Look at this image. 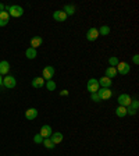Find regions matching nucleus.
<instances>
[{"label":"nucleus","instance_id":"obj_1","mask_svg":"<svg viewBox=\"0 0 139 156\" xmlns=\"http://www.w3.org/2000/svg\"><path fill=\"white\" fill-rule=\"evenodd\" d=\"M7 13L10 14V17H16V18H18V17H21L24 14V9L21 6H17V4H14V6H9V9H7Z\"/></svg>","mask_w":139,"mask_h":156},{"label":"nucleus","instance_id":"obj_2","mask_svg":"<svg viewBox=\"0 0 139 156\" xmlns=\"http://www.w3.org/2000/svg\"><path fill=\"white\" fill-rule=\"evenodd\" d=\"M86 89L91 92V94H95V92H97L100 89L96 78H89V81H88V84H86Z\"/></svg>","mask_w":139,"mask_h":156},{"label":"nucleus","instance_id":"obj_3","mask_svg":"<svg viewBox=\"0 0 139 156\" xmlns=\"http://www.w3.org/2000/svg\"><path fill=\"white\" fill-rule=\"evenodd\" d=\"M56 70L54 67H52V66H46L45 68H43V73H42V78L45 80V81H50L53 78V75H54Z\"/></svg>","mask_w":139,"mask_h":156},{"label":"nucleus","instance_id":"obj_4","mask_svg":"<svg viewBox=\"0 0 139 156\" xmlns=\"http://www.w3.org/2000/svg\"><path fill=\"white\" fill-rule=\"evenodd\" d=\"M97 95L100 98V101H109L111 96H113V92H111L110 88H100L97 91Z\"/></svg>","mask_w":139,"mask_h":156},{"label":"nucleus","instance_id":"obj_5","mask_svg":"<svg viewBox=\"0 0 139 156\" xmlns=\"http://www.w3.org/2000/svg\"><path fill=\"white\" fill-rule=\"evenodd\" d=\"M117 102H118V106L128 107L131 105V102H132V99H131V96L128 94H121L118 96V99H117Z\"/></svg>","mask_w":139,"mask_h":156},{"label":"nucleus","instance_id":"obj_6","mask_svg":"<svg viewBox=\"0 0 139 156\" xmlns=\"http://www.w3.org/2000/svg\"><path fill=\"white\" fill-rule=\"evenodd\" d=\"M116 70H117V73H120V74H123V75H127L131 71V66L125 62H120L118 64H117Z\"/></svg>","mask_w":139,"mask_h":156},{"label":"nucleus","instance_id":"obj_7","mask_svg":"<svg viewBox=\"0 0 139 156\" xmlns=\"http://www.w3.org/2000/svg\"><path fill=\"white\" fill-rule=\"evenodd\" d=\"M17 85V81L16 78L13 77V75H6V77L3 78V87L7 88V89H11V88H14Z\"/></svg>","mask_w":139,"mask_h":156},{"label":"nucleus","instance_id":"obj_8","mask_svg":"<svg viewBox=\"0 0 139 156\" xmlns=\"http://www.w3.org/2000/svg\"><path fill=\"white\" fill-rule=\"evenodd\" d=\"M99 38V31H97V28H89L86 32V39L89 41V42H93V41H96V39Z\"/></svg>","mask_w":139,"mask_h":156},{"label":"nucleus","instance_id":"obj_9","mask_svg":"<svg viewBox=\"0 0 139 156\" xmlns=\"http://www.w3.org/2000/svg\"><path fill=\"white\" fill-rule=\"evenodd\" d=\"M40 135H42V138H50V135L53 134V130L52 127L49 126V124H45V126L40 127Z\"/></svg>","mask_w":139,"mask_h":156},{"label":"nucleus","instance_id":"obj_10","mask_svg":"<svg viewBox=\"0 0 139 156\" xmlns=\"http://www.w3.org/2000/svg\"><path fill=\"white\" fill-rule=\"evenodd\" d=\"M97 82H99V87H100V88H110L111 85H113V80H111V78H109V77H106V75H104V77H102Z\"/></svg>","mask_w":139,"mask_h":156},{"label":"nucleus","instance_id":"obj_11","mask_svg":"<svg viewBox=\"0 0 139 156\" xmlns=\"http://www.w3.org/2000/svg\"><path fill=\"white\" fill-rule=\"evenodd\" d=\"M53 18H54L56 21L63 23V21H65V20H67V14H65L63 10H56L54 13H53Z\"/></svg>","mask_w":139,"mask_h":156},{"label":"nucleus","instance_id":"obj_12","mask_svg":"<svg viewBox=\"0 0 139 156\" xmlns=\"http://www.w3.org/2000/svg\"><path fill=\"white\" fill-rule=\"evenodd\" d=\"M25 117H26V120H33V119L38 117V110H36L35 107H29L25 112Z\"/></svg>","mask_w":139,"mask_h":156},{"label":"nucleus","instance_id":"obj_13","mask_svg":"<svg viewBox=\"0 0 139 156\" xmlns=\"http://www.w3.org/2000/svg\"><path fill=\"white\" fill-rule=\"evenodd\" d=\"M10 70V63L7 60H3L0 62V75H7Z\"/></svg>","mask_w":139,"mask_h":156},{"label":"nucleus","instance_id":"obj_14","mask_svg":"<svg viewBox=\"0 0 139 156\" xmlns=\"http://www.w3.org/2000/svg\"><path fill=\"white\" fill-rule=\"evenodd\" d=\"M10 14L7 11H0V27H6L9 24Z\"/></svg>","mask_w":139,"mask_h":156},{"label":"nucleus","instance_id":"obj_15","mask_svg":"<svg viewBox=\"0 0 139 156\" xmlns=\"http://www.w3.org/2000/svg\"><path fill=\"white\" fill-rule=\"evenodd\" d=\"M45 80H43L42 77H35L32 80V82H31V85H32L33 88H42V87H45Z\"/></svg>","mask_w":139,"mask_h":156},{"label":"nucleus","instance_id":"obj_16","mask_svg":"<svg viewBox=\"0 0 139 156\" xmlns=\"http://www.w3.org/2000/svg\"><path fill=\"white\" fill-rule=\"evenodd\" d=\"M42 43H43L42 36H33V38H31V48L36 49L39 46H42Z\"/></svg>","mask_w":139,"mask_h":156},{"label":"nucleus","instance_id":"obj_17","mask_svg":"<svg viewBox=\"0 0 139 156\" xmlns=\"http://www.w3.org/2000/svg\"><path fill=\"white\" fill-rule=\"evenodd\" d=\"M50 140L53 141V144H54V145H57V144H60L63 141V134L61 133H53L52 135H50Z\"/></svg>","mask_w":139,"mask_h":156},{"label":"nucleus","instance_id":"obj_18","mask_svg":"<svg viewBox=\"0 0 139 156\" xmlns=\"http://www.w3.org/2000/svg\"><path fill=\"white\" fill-rule=\"evenodd\" d=\"M36 55H38L36 49L31 48V46H29V48L25 50V56H26V58H29V60H33V58L36 57Z\"/></svg>","mask_w":139,"mask_h":156},{"label":"nucleus","instance_id":"obj_19","mask_svg":"<svg viewBox=\"0 0 139 156\" xmlns=\"http://www.w3.org/2000/svg\"><path fill=\"white\" fill-rule=\"evenodd\" d=\"M63 11L67 14V17H68V16H72V14H75V11H77V7L72 6V4H65V6H64V10H63Z\"/></svg>","mask_w":139,"mask_h":156},{"label":"nucleus","instance_id":"obj_20","mask_svg":"<svg viewBox=\"0 0 139 156\" xmlns=\"http://www.w3.org/2000/svg\"><path fill=\"white\" fill-rule=\"evenodd\" d=\"M116 116L117 117H120V119H123V117L127 116V107L124 106H118L116 109Z\"/></svg>","mask_w":139,"mask_h":156},{"label":"nucleus","instance_id":"obj_21","mask_svg":"<svg viewBox=\"0 0 139 156\" xmlns=\"http://www.w3.org/2000/svg\"><path fill=\"white\" fill-rule=\"evenodd\" d=\"M117 74H118V73H117L116 67H107V68H106V77H109V78H114Z\"/></svg>","mask_w":139,"mask_h":156},{"label":"nucleus","instance_id":"obj_22","mask_svg":"<svg viewBox=\"0 0 139 156\" xmlns=\"http://www.w3.org/2000/svg\"><path fill=\"white\" fill-rule=\"evenodd\" d=\"M99 31V35H103V36H107L109 34H110V27H107V25H102L100 28L97 29Z\"/></svg>","mask_w":139,"mask_h":156},{"label":"nucleus","instance_id":"obj_23","mask_svg":"<svg viewBox=\"0 0 139 156\" xmlns=\"http://www.w3.org/2000/svg\"><path fill=\"white\" fill-rule=\"evenodd\" d=\"M42 144L45 145V148H47V149H54V146H56L50 138H43V142Z\"/></svg>","mask_w":139,"mask_h":156},{"label":"nucleus","instance_id":"obj_24","mask_svg":"<svg viewBox=\"0 0 139 156\" xmlns=\"http://www.w3.org/2000/svg\"><path fill=\"white\" fill-rule=\"evenodd\" d=\"M118 63H120V60H118L117 56H111V57L109 58V67H117Z\"/></svg>","mask_w":139,"mask_h":156},{"label":"nucleus","instance_id":"obj_25","mask_svg":"<svg viewBox=\"0 0 139 156\" xmlns=\"http://www.w3.org/2000/svg\"><path fill=\"white\" fill-rule=\"evenodd\" d=\"M46 88H47V91H54L56 89V82L53 81V80H50V81H46Z\"/></svg>","mask_w":139,"mask_h":156},{"label":"nucleus","instance_id":"obj_26","mask_svg":"<svg viewBox=\"0 0 139 156\" xmlns=\"http://www.w3.org/2000/svg\"><path fill=\"white\" fill-rule=\"evenodd\" d=\"M138 106H139L138 99H132V102H131L130 107H131V109H134V110H138Z\"/></svg>","mask_w":139,"mask_h":156},{"label":"nucleus","instance_id":"obj_27","mask_svg":"<svg viewBox=\"0 0 139 156\" xmlns=\"http://www.w3.org/2000/svg\"><path fill=\"white\" fill-rule=\"evenodd\" d=\"M33 142H35V144H42L43 142L42 135H40V134H36V135L33 136Z\"/></svg>","mask_w":139,"mask_h":156},{"label":"nucleus","instance_id":"obj_28","mask_svg":"<svg viewBox=\"0 0 139 156\" xmlns=\"http://www.w3.org/2000/svg\"><path fill=\"white\" fill-rule=\"evenodd\" d=\"M136 113H138V110H134V109H131L130 106L127 107V116H128V114H130V116H135Z\"/></svg>","mask_w":139,"mask_h":156},{"label":"nucleus","instance_id":"obj_29","mask_svg":"<svg viewBox=\"0 0 139 156\" xmlns=\"http://www.w3.org/2000/svg\"><path fill=\"white\" fill-rule=\"evenodd\" d=\"M91 99H92L93 102H100V98H99L97 92H95V94H91Z\"/></svg>","mask_w":139,"mask_h":156},{"label":"nucleus","instance_id":"obj_30","mask_svg":"<svg viewBox=\"0 0 139 156\" xmlns=\"http://www.w3.org/2000/svg\"><path fill=\"white\" fill-rule=\"evenodd\" d=\"M132 62H134V64H139V55H134Z\"/></svg>","mask_w":139,"mask_h":156},{"label":"nucleus","instance_id":"obj_31","mask_svg":"<svg viewBox=\"0 0 139 156\" xmlns=\"http://www.w3.org/2000/svg\"><path fill=\"white\" fill-rule=\"evenodd\" d=\"M68 94H70V92H68L67 89H64V91L60 92V96H68Z\"/></svg>","mask_w":139,"mask_h":156},{"label":"nucleus","instance_id":"obj_32","mask_svg":"<svg viewBox=\"0 0 139 156\" xmlns=\"http://www.w3.org/2000/svg\"><path fill=\"white\" fill-rule=\"evenodd\" d=\"M4 7H6V6H4L3 3H0V11H4Z\"/></svg>","mask_w":139,"mask_h":156},{"label":"nucleus","instance_id":"obj_33","mask_svg":"<svg viewBox=\"0 0 139 156\" xmlns=\"http://www.w3.org/2000/svg\"><path fill=\"white\" fill-rule=\"evenodd\" d=\"M2 85H3V77L0 75V87H2Z\"/></svg>","mask_w":139,"mask_h":156}]
</instances>
